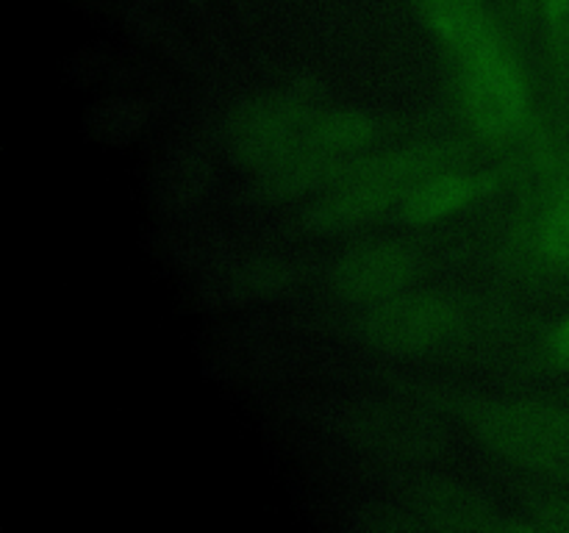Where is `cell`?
Here are the masks:
<instances>
[{
    "instance_id": "obj_1",
    "label": "cell",
    "mask_w": 569,
    "mask_h": 533,
    "mask_svg": "<svg viewBox=\"0 0 569 533\" xmlns=\"http://www.w3.org/2000/svg\"><path fill=\"white\" fill-rule=\"evenodd\" d=\"M461 59L467 72V100L478 125L495 137L515 131L526 114V83L498 33L465 50Z\"/></svg>"
},
{
    "instance_id": "obj_2",
    "label": "cell",
    "mask_w": 569,
    "mask_h": 533,
    "mask_svg": "<svg viewBox=\"0 0 569 533\" xmlns=\"http://www.w3.org/2000/svg\"><path fill=\"white\" fill-rule=\"evenodd\" d=\"M400 178H403V170L398 164H381L372 172H365V175L356 178L353 183H348V187L333 194L331 203H328L326 220L331 225H353V222L376 214L398 192Z\"/></svg>"
},
{
    "instance_id": "obj_3",
    "label": "cell",
    "mask_w": 569,
    "mask_h": 533,
    "mask_svg": "<svg viewBox=\"0 0 569 533\" xmlns=\"http://www.w3.org/2000/svg\"><path fill=\"white\" fill-rule=\"evenodd\" d=\"M426 14L456 53H465L498 33L472 0H426Z\"/></svg>"
},
{
    "instance_id": "obj_4",
    "label": "cell",
    "mask_w": 569,
    "mask_h": 533,
    "mask_svg": "<svg viewBox=\"0 0 569 533\" xmlns=\"http://www.w3.org/2000/svg\"><path fill=\"white\" fill-rule=\"evenodd\" d=\"M476 192V183L467 175H439L431 181L420 183L406 200V214L411 220H437V217L450 214Z\"/></svg>"
},
{
    "instance_id": "obj_5",
    "label": "cell",
    "mask_w": 569,
    "mask_h": 533,
    "mask_svg": "<svg viewBox=\"0 0 569 533\" xmlns=\"http://www.w3.org/2000/svg\"><path fill=\"white\" fill-rule=\"evenodd\" d=\"M406 272L403 255L395 250H370L345 266V283L353 292H378Z\"/></svg>"
},
{
    "instance_id": "obj_6",
    "label": "cell",
    "mask_w": 569,
    "mask_h": 533,
    "mask_svg": "<svg viewBox=\"0 0 569 533\" xmlns=\"http://www.w3.org/2000/svg\"><path fill=\"white\" fill-rule=\"evenodd\" d=\"M542 248L550 259H569V189L556 200L545 220Z\"/></svg>"
},
{
    "instance_id": "obj_7",
    "label": "cell",
    "mask_w": 569,
    "mask_h": 533,
    "mask_svg": "<svg viewBox=\"0 0 569 533\" xmlns=\"http://www.w3.org/2000/svg\"><path fill=\"white\" fill-rule=\"evenodd\" d=\"M553 344H556V353H559L565 361H569V320H565L559 325V331H556L553 336Z\"/></svg>"
}]
</instances>
